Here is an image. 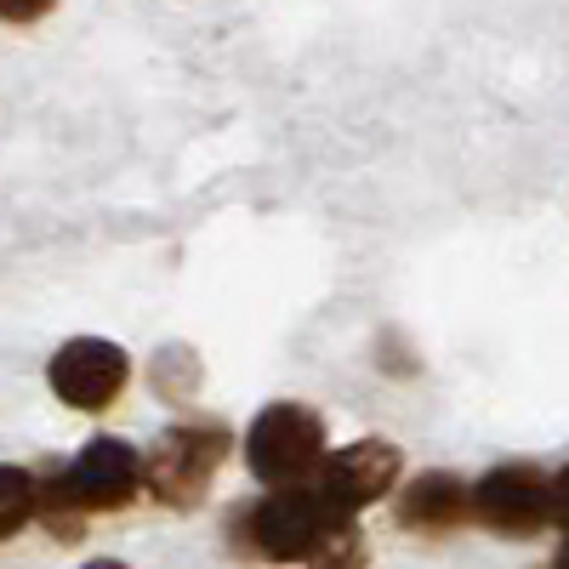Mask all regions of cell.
Masks as SVG:
<instances>
[{
    "instance_id": "cell-1",
    "label": "cell",
    "mask_w": 569,
    "mask_h": 569,
    "mask_svg": "<svg viewBox=\"0 0 569 569\" xmlns=\"http://www.w3.org/2000/svg\"><path fill=\"white\" fill-rule=\"evenodd\" d=\"M348 507H337L319 485H297V490H268L257 507H240L233 518V552L246 558H268V563H308L325 541V530L337 525Z\"/></svg>"
},
{
    "instance_id": "cell-2",
    "label": "cell",
    "mask_w": 569,
    "mask_h": 569,
    "mask_svg": "<svg viewBox=\"0 0 569 569\" xmlns=\"http://www.w3.org/2000/svg\"><path fill=\"white\" fill-rule=\"evenodd\" d=\"M325 461H330L325 456V416L297 405V399L268 405L246 433V467L268 490H297V485L319 479Z\"/></svg>"
},
{
    "instance_id": "cell-3",
    "label": "cell",
    "mask_w": 569,
    "mask_h": 569,
    "mask_svg": "<svg viewBox=\"0 0 569 569\" xmlns=\"http://www.w3.org/2000/svg\"><path fill=\"white\" fill-rule=\"evenodd\" d=\"M233 450V433L211 416H194V421H171L160 445L149 450V496L171 512H188L211 496V479L217 467L228 461Z\"/></svg>"
},
{
    "instance_id": "cell-4",
    "label": "cell",
    "mask_w": 569,
    "mask_h": 569,
    "mask_svg": "<svg viewBox=\"0 0 569 569\" xmlns=\"http://www.w3.org/2000/svg\"><path fill=\"white\" fill-rule=\"evenodd\" d=\"M472 525L501 541H530L552 525V479L536 461H501L472 485Z\"/></svg>"
},
{
    "instance_id": "cell-5",
    "label": "cell",
    "mask_w": 569,
    "mask_h": 569,
    "mask_svg": "<svg viewBox=\"0 0 569 569\" xmlns=\"http://www.w3.org/2000/svg\"><path fill=\"white\" fill-rule=\"evenodd\" d=\"M46 382H52V393L80 410V416H103L120 405V393L131 388V359L103 342V337H74L52 353V365H46Z\"/></svg>"
},
{
    "instance_id": "cell-6",
    "label": "cell",
    "mask_w": 569,
    "mask_h": 569,
    "mask_svg": "<svg viewBox=\"0 0 569 569\" xmlns=\"http://www.w3.org/2000/svg\"><path fill=\"white\" fill-rule=\"evenodd\" d=\"M69 479H74L86 512H126L149 490V456H137L126 439H91L69 461Z\"/></svg>"
},
{
    "instance_id": "cell-7",
    "label": "cell",
    "mask_w": 569,
    "mask_h": 569,
    "mask_svg": "<svg viewBox=\"0 0 569 569\" xmlns=\"http://www.w3.org/2000/svg\"><path fill=\"white\" fill-rule=\"evenodd\" d=\"M399 472H405L399 445H388V439H353L342 450H330V461L319 467V490L337 507L359 512L370 501H382L399 485Z\"/></svg>"
},
{
    "instance_id": "cell-8",
    "label": "cell",
    "mask_w": 569,
    "mask_h": 569,
    "mask_svg": "<svg viewBox=\"0 0 569 569\" xmlns=\"http://www.w3.org/2000/svg\"><path fill=\"white\" fill-rule=\"evenodd\" d=\"M399 530L410 536H456L467 518H472V490L456 479V472H416V479L399 490Z\"/></svg>"
},
{
    "instance_id": "cell-9",
    "label": "cell",
    "mask_w": 569,
    "mask_h": 569,
    "mask_svg": "<svg viewBox=\"0 0 569 569\" xmlns=\"http://www.w3.org/2000/svg\"><path fill=\"white\" fill-rule=\"evenodd\" d=\"M34 479H40V525H46V536L74 547L86 536L91 512H86V501H80V490L69 479V461H46V472H34Z\"/></svg>"
},
{
    "instance_id": "cell-10",
    "label": "cell",
    "mask_w": 569,
    "mask_h": 569,
    "mask_svg": "<svg viewBox=\"0 0 569 569\" xmlns=\"http://www.w3.org/2000/svg\"><path fill=\"white\" fill-rule=\"evenodd\" d=\"M40 518V479L29 467H0V541L23 536Z\"/></svg>"
},
{
    "instance_id": "cell-11",
    "label": "cell",
    "mask_w": 569,
    "mask_h": 569,
    "mask_svg": "<svg viewBox=\"0 0 569 569\" xmlns=\"http://www.w3.org/2000/svg\"><path fill=\"white\" fill-rule=\"evenodd\" d=\"M365 563H370V541H365V530L353 525V512H342L337 525L325 530L319 552L308 558V569H365Z\"/></svg>"
},
{
    "instance_id": "cell-12",
    "label": "cell",
    "mask_w": 569,
    "mask_h": 569,
    "mask_svg": "<svg viewBox=\"0 0 569 569\" xmlns=\"http://www.w3.org/2000/svg\"><path fill=\"white\" fill-rule=\"evenodd\" d=\"M52 7H58V0H0V12H7V23H18V29H23V23H40Z\"/></svg>"
},
{
    "instance_id": "cell-13",
    "label": "cell",
    "mask_w": 569,
    "mask_h": 569,
    "mask_svg": "<svg viewBox=\"0 0 569 569\" xmlns=\"http://www.w3.org/2000/svg\"><path fill=\"white\" fill-rule=\"evenodd\" d=\"M552 525L569 536V461L552 472Z\"/></svg>"
},
{
    "instance_id": "cell-14",
    "label": "cell",
    "mask_w": 569,
    "mask_h": 569,
    "mask_svg": "<svg viewBox=\"0 0 569 569\" xmlns=\"http://www.w3.org/2000/svg\"><path fill=\"white\" fill-rule=\"evenodd\" d=\"M86 569H126V563H114V558H91Z\"/></svg>"
},
{
    "instance_id": "cell-15",
    "label": "cell",
    "mask_w": 569,
    "mask_h": 569,
    "mask_svg": "<svg viewBox=\"0 0 569 569\" xmlns=\"http://www.w3.org/2000/svg\"><path fill=\"white\" fill-rule=\"evenodd\" d=\"M552 569H569V536H563V547H558V563Z\"/></svg>"
}]
</instances>
